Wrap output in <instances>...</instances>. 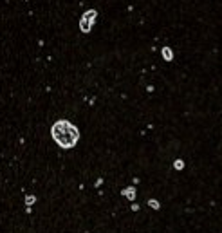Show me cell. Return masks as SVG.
<instances>
[{
    "mask_svg": "<svg viewBox=\"0 0 222 233\" xmlns=\"http://www.w3.org/2000/svg\"><path fill=\"white\" fill-rule=\"evenodd\" d=\"M96 15L98 13L90 9V11H87L85 15L81 16V20H79V29H81L83 33H89L92 29V24H94V20H96Z\"/></svg>",
    "mask_w": 222,
    "mask_h": 233,
    "instance_id": "obj_2",
    "label": "cell"
},
{
    "mask_svg": "<svg viewBox=\"0 0 222 233\" xmlns=\"http://www.w3.org/2000/svg\"><path fill=\"white\" fill-rule=\"evenodd\" d=\"M121 195H125L128 201H134V199H136V188H134V186H128V188L121 190Z\"/></svg>",
    "mask_w": 222,
    "mask_h": 233,
    "instance_id": "obj_3",
    "label": "cell"
},
{
    "mask_svg": "<svg viewBox=\"0 0 222 233\" xmlns=\"http://www.w3.org/2000/svg\"><path fill=\"white\" fill-rule=\"evenodd\" d=\"M148 204H150V206H152L153 210H159V206H161V204H159V201H155V199H150V201H148Z\"/></svg>",
    "mask_w": 222,
    "mask_h": 233,
    "instance_id": "obj_5",
    "label": "cell"
},
{
    "mask_svg": "<svg viewBox=\"0 0 222 233\" xmlns=\"http://www.w3.org/2000/svg\"><path fill=\"white\" fill-rule=\"evenodd\" d=\"M163 56H164L168 61H170V60L173 58V52H172V49H170V47H164V49H163Z\"/></svg>",
    "mask_w": 222,
    "mask_h": 233,
    "instance_id": "obj_4",
    "label": "cell"
},
{
    "mask_svg": "<svg viewBox=\"0 0 222 233\" xmlns=\"http://www.w3.org/2000/svg\"><path fill=\"white\" fill-rule=\"evenodd\" d=\"M33 202H36V197L35 195H27V197H25V204H27V206H31Z\"/></svg>",
    "mask_w": 222,
    "mask_h": 233,
    "instance_id": "obj_6",
    "label": "cell"
},
{
    "mask_svg": "<svg viewBox=\"0 0 222 233\" xmlns=\"http://www.w3.org/2000/svg\"><path fill=\"white\" fill-rule=\"evenodd\" d=\"M51 134H52V139H54L62 148H72L79 139L78 128L74 127L72 123L65 121V119L56 121L54 125L51 127Z\"/></svg>",
    "mask_w": 222,
    "mask_h": 233,
    "instance_id": "obj_1",
    "label": "cell"
},
{
    "mask_svg": "<svg viewBox=\"0 0 222 233\" xmlns=\"http://www.w3.org/2000/svg\"><path fill=\"white\" fill-rule=\"evenodd\" d=\"M173 168H175V170H183L184 168V163L181 161V159H177L175 163H173Z\"/></svg>",
    "mask_w": 222,
    "mask_h": 233,
    "instance_id": "obj_7",
    "label": "cell"
}]
</instances>
